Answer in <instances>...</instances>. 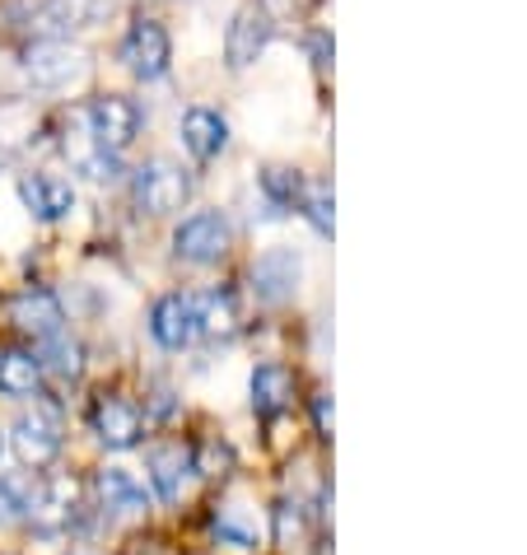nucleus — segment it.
I'll use <instances>...</instances> for the list:
<instances>
[{
	"label": "nucleus",
	"mask_w": 527,
	"mask_h": 555,
	"mask_svg": "<svg viewBox=\"0 0 527 555\" xmlns=\"http://www.w3.org/2000/svg\"><path fill=\"white\" fill-rule=\"evenodd\" d=\"M28 89H38V94H61V89L80 85L85 70H89V56L75 48L70 38H38L34 48L24 52L20 61Z\"/></svg>",
	"instance_id": "1"
},
{
	"label": "nucleus",
	"mask_w": 527,
	"mask_h": 555,
	"mask_svg": "<svg viewBox=\"0 0 527 555\" xmlns=\"http://www.w3.org/2000/svg\"><path fill=\"white\" fill-rule=\"evenodd\" d=\"M131 196L145 215H178L192 202V173L173 159H150V164L136 168Z\"/></svg>",
	"instance_id": "2"
},
{
	"label": "nucleus",
	"mask_w": 527,
	"mask_h": 555,
	"mask_svg": "<svg viewBox=\"0 0 527 555\" xmlns=\"http://www.w3.org/2000/svg\"><path fill=\"white\" fill-rule=\"evenodd\" d=\"M117 56L141 85H154V80H164L168 75V66H173V38H168V28L159 20L141 14V20H131V28L121 34V52Z\"/></svg>",
	"instance_id": "3"
},
{
	"label": "nucleus",
	"mask_w": 527,
	"mask_h": 555,
	"mask_svg": "<svg viewBox=\"0 0 527 555\" xmlns=\"http://www.w3.org/2000/svg\"><path fill=\"white\" fill-rule=\"evenodd\" d=\"M107 10L113 0H34V5H20V20L38 38H70L94 28Z\"/></svg>",
	"instance_id": "4"
},
{
	"label": "nucleus",
	"mask_w": 527,
	"mask_h": 555,
	"mask_svg": "<svg viewBox=\"0 0 527 555\" xmlns=\"http://www.w3.org/2000/svg\"><path fill=\"white\" fill-rule=\"evenodd\" d=\"M85 127L103 154H117L121 159L136 145V135H141V103L127 94H103L85 107Z\"/></svg>",
	"instance_id": "5"
},
{
	"label": "nucleus",
	"mask_w": 527,
	"mask_h": 555,
	"mask_svg": "<svg viewBox=\"0 0 527 555\" xmlns=\"http://www.w3.org/2000/svg\"><path fill=\"white\" fill-rule=\"evenodd\" d=\"M229 248H234V229L220 210H196L173 229V253L188 267H215L229 257Z\"/></svg>",
	"instance_id": "6"
},
{
	"label": "nucleus",
	"mask_w": 527,
	"mask_h": 555,
	"mask_svg": "<svg viewBox=\"0 0 527 555\" xmlns=\"http://www.w3.org/2000/svg\"><path fill=\"white\" fill-rule=\"evenodd\" d=\"M14 453L24 467H52L61 457V421L52 406H28L14 421Z\"/></svg>",
	"instance_id": "7"
},
{
	"label": "nucleus",
	"mask_w": 527,
	"mask_h": 555,
	"mask_svg": "<svg viewBox=\"0 0 527 555\" xmlns=\"http://www.w3.org/2000/svg\"><path fill=\"white\" fill-rule=\"evenodd\" d=\"M271 42V10L253 0V5H243L234 20H229V34H224V61L229 70H247L253 61L267 52Z\"/></svg>",
	"instance_id": "8"
},
{
	"label": "nucleus",
	"mask_w": 527,
	"mask_h": 555,
	"mask_svg": "<svg viewBox=\"0 0 527 555\" xmlns=\"http://www.w3.org/2000/svg\"><path fill=\"white\" fill-rule=\"evenodd\" d=\"M150 336L164 350H188L201 336V308L196 295H164L150 308Z\"/></svg>",
	"instance_id": "9"
},
{
	"label": "nucleus",
	"mask_w": 527,
	"mask_h": 555,
	"mask_svg": "<svg viewBox=\"0 0 527 555\" xmlns=\"http://www.w3.org/2000/svg\"><path fill=\"white\" fill-rule=\"evenodd\" d=\"M89 429H94V439L103 449H136L145 435V421L141 411H136L127 397H99L94 406H89Z\"/></svg>",
	"instance_id": "10"
},
{
	"label": "nucleus",
	"mask_w": 527,
	"mask_h": 555,
	"mask_svg": "<svg viewBox=\"0 0 527 555\" xmlns=\"http://www.w3.org/2000/svg\"><path fill=\"white\" fill-rule=\"evenodd\" d=\"M299 275H304V257L294 248H271L253 261V295L261 304H290L294 289H299Z\"/></svg>",
	"instance_id": "11"
},
{
	"label": "nucleus",
	"mask_w": 527,
	"mask_h": 555,
	"mask_svg": "<svg viewBox=\"0 0 527 555\" xmlns=\"http://www.w3.org/2000/svg\"><path fill=\"white\" fill-rule=\"evenodd\" d=\"M20 202L38 224H56L75 210V188L56 173H24L20 178Z\"/></svg>",
	"instance_id": "12"
},
{
	"label": "nucleus",
	"mask_w": 527,
	"mask_h": 555,
	"mask_svg": "<svg viewBox=\"0 0 527 555\" xmlns=\"http://www.w3.org/2000/svg\"><path fill=\"white\" fill-rule=\"evenodd\" d=\"M10 322L34 341H48V336L66 332V313H61V299L52 289H20L10 299Z\"/></svg>",
	"instance_id": "13"
},
{
	"label": "nucleus",
	"mask_w": 527,
	"mask_h": 555,
	"mask_svg": "<svg viewBox=\"0 0 527 555\" xmlns=\"http://www.w3.org/2000/svg\"><path fill=\"white\" fill-rule=\"evenodd\" d=\"M178 131H182V150H188L196 164H210L229 150V121L215 113V107H188Z\"/></svg>",
	"instance_id": "14"
},
{
	"label": "nucleus",
	"mask_w": 527,
	"mask_h": 555,
	"mask_svg": "<svg viewBox=\"0 0 527 555\" xmlns=\"http://www.w3.org/2000/svg\"><path fill=\"white\" fill-rule=\"evenodd\" d=\"M145 472H150V481L154 490H159V500H182V490H188L192 481V449H182V443H159V449H150L145 453Z\"/></svg>",
	"instance_id": "15"
},
{
	"label": "nucleus",
	"mask_w": 527,
	"mask_h": 555,
	"mask_svg": "<svg viewBox=\"0 0 527 555\" xmlns=\"http://www.w3.org/2000/svg\"><path fill=\"white\" fill-rule=\"evenodd\" d=\"M75 481L70 476H61V481H52V486H38V500H34V508H28V522H34L38 532H66L70 522H75Z\"/></svg>",
	"instance_id": "16"
},
{
	"label": "nucleus",
	"mask_w": 527,
	"mask_h": 555,
	"mask_svg": "<svg viewBox=\"0 0 527 555\" xmlns=\"http://www.w3.org/2000/svg\"><path fill=\"white\" fill-rule=\"evenodd\" d=\"M94 490H99V500H103V514H145L150 500H145V490L136 486V476L131 472H121V467H103L94 476Z\"/></svg>",
	"instance_id": "17"
},
{
	"label": "nucleus",
	"mask_w": 527,
	"mask_h": 555,
	"mask_svg": "<svg viewBox=\"0 0 527 555\" xmlns=\"http://www.w3.org/2000/svg\"><path fill=\"white\" fill-rule=\"evenodd\" d=\"M294 397V378L285 364H261L253 369V411L261 415V421H275Z\"/></svg>",
	"instance_id": "18"
},
{
	"label": "nucleus",
	"mask_w": 527,
	"mask_h": 555,
	"mask_svg": "<svg viewBox=\"0 0 527 555\" xmlns=\"http://www.w3.org/2000/svg\"><path fill=\"white\" fill-rule=\"evenodd\" d=\"M42 388V360L28 350H5L0 354V392L5 397H38Z\"/></svg>",
	"instance_id": "19"
},
{
	"label": "nucleus",
	"mask_w": 527,
	"mask_h": 555,
	"mask_svg": "<svg viewBox=\"0 0 527 555\" xmlns=\"http://www.w3.org/2000/svg\"><path fill=\"white\" fill-rule=\"evenodd\" d=\"M210 532L220 537L224 546H243L253 551L257 546V514L247 504H215L210 514Z\"/></svg>",
	"instance_id": "20"
},
{
	"label": "nucleus",
	"mask_w": 527,
	"mask_h": 555,
	"mask_svg": "<svg viewBox=\"0 0 527 555\" xmlns=\"http://www.w3.org/2000/svg\"><path fill=\"white\" fill-rule=\"evenodd\" d=\"M196 308H201V332H206V336H234L243 327L234 289H210V295L196 299Z\"/></svg>",
	"instance_id": "21"
},
{
	"label": "nucleus",
	"mask_w": 527,
	"mask_h": 555,
	"mask_svg": "<svg viewBox=\"0 0 527 555\" xmlns=\"http://www.w3.org/2000/svg\"><path fill=\"white\" fill-rule=\"evenodd\" d=\"M42 346V374H56V378H66V383H75L85 374V346L75 341V336H66V332H56V336H48V341H38Z\"/></svg>",
	"instance_id": "22"
},
{
	"label": "nucleus",
	"mask_w": 527,
	"mask_h": 555,
	"mask_svg": "<svg viewBox=\"0 0 527 555\" xmlns=\"http://www.w3.org/2000/svg\"><path fill=\"white\" fill-rule=\"evenodd\" d=\"M34 500H38L34 472H5V476H0V528H10V522L28 518Z\"/></svg>",
	"instance_id": "23"
},
{
	"label": "nucleus",
	"mask_w": 527,
	"mask_h": 555,
	"mask_svg": "<svg viewBox=\"0 0 527 555\" xmlns=\"http://www.w3.org/2000/svg\"><path fill=\"white\" fill-rule=\"evenodd\" d=\"M261 196L271 202L275 215H285L304 202V178L294 173V168H267V173H261Z\"/></svg>",
	"instance_id": "24"
},
{
	"label": "nucleus",
	"mask_w": 527,
	"mask_h": 555,
	"mask_svg": "<svg viewBox=\"0 0 527 555\" xmlns=\"http://www.w3.org/2000/svg\"><path fill=\"white\" fill-rule=\"evenodd\" d=\"M304 532H308V514L299 504H281L275 508V542L281 546H294V542H304Z\"/></svg>",
	"instance_id": "25"
},
{
	"label": "nucleus",
	"mask_w": 527,
	"mask_h": 555,
	"mask_svg": "<svg viewBox=\"0 0 527 555\" xmlns=\"http://www.w3.org/2000/svg\"><path fill=\"white\" fill-rule=\"evenodd\" d=\"M304 215L313 220L318 234H332V192L327 188H313V192H304Z\"/></svg>",
	"instance_id": "26"
},
{
	"label": "nucleus",
	"mask_w": 527,
	"mask_h": 555,
	"mask_svg": "<svg viewBox=\"0 0 527 555\" xmlns=\"http://www.w3.org/2000/svg\"><path fill=\"white\" fill-rule=\"evenodd\" d=\"M229 462H234V453H229L224 443H215V439H206V443H201V449L192 453V467H196L201 476H220Z\"/></svg>",
	"instance_id": "27"
},
{
	"label": "nucleus",
	"mask_w": 527,
	"mask_h": 555,
	"mask_svg": "<svg viewBox=\"0 0 527 555\" xmlns=\"http://www.w3.org/2000/svg\"><path fill=\"white\" fill-rule=\"evenodd\" d=\"M308 52H313V66L318 70L332 66V34H327V28H313V34H308Z\"/></svg>",
	"instance_id": "28"
},
{
	"label": "nucleus",
	"mask_w": 527,
	"mask_h": 555,
	"mask_svg": "<svg viewBox=\"0 0 527 555\" xmlns=\"http://www.w3.org/2000/svg\"><path fill=\"white\" fill-rule=\"evenodd\" d=\"M313 415H318L322 435H332V402H327V397H318V402H313Z\"/></svg>",
	"instance_id": "29"
},
{
	"label": "nucleus",
	"mask_w": 527,
	"mask_h": 555,
	"mask_svg": "<svg viewBox=\"0 0 527 555\" xmlns=\"http://www.w3.org/2000/svg\"><path fill=\"white\" fill-rule=\"evenodd\" d=\"M0 453H5V435H0Z\"/></svg>",
	"instance_id": "30"
}]
</instances>
